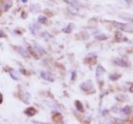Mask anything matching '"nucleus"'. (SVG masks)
I'll return each mask as SVG.
<instances>
[{
  "instance_id": "obj_1",
  "label": "nucleus",
  "mask_w": 133,
  "mask_h": 124,
  "mask_svg": "<svg viewBox=\"0 0 133 124\" xmlns=\"http://www.w3.org/2000/svg\"><path fill=\"white\" fill-rule=\"evenodd\" d=\"M81 89H82V90H84V91H90L91 89H93V84H92V82L91 80H87L86 82H83L80 85Z\"/></svg>"
},
{
  "instance_id": "obj_2",
  "label": "nucleus",
  "mask_w": 133,
  "mask_h": 124,
  "mask_svg": "<svg viewBox=\"0 0 133 124\" xmlns=\"http://www.w3.org/2000/svg\"><path fill=\"white\" fill-rule=\"evenodd\" d=\"M113 62H114V64H116L117 65L121 66V67H128L130 65V64L128 62H127L126 61H124V60H121V59H117Z\"/></svg>"
},
{
  "instance_id": "obj_3",
  "label": "nucleus",
  "mask_w": 133,
  "mask_h": 124,
  "mask_svg": "<svg viewBox=\"0 0 133 124\" xmlns=\"http://www.w3.org/2000/svg\"><path fill=\"white\" fill-rule=\"evenodd\" d=\"M41 76L43 79H44L45 80L47 81H50V82H53L54 81V79L53 77L50 75V74L48 73L47 72H44V71H43V72H41Z\"/></svg>"
},
{
  "instance_id": "obj_4",
  "label": "nucleus",
  "mask_w": 133,
  "mask_h": 124,
  "mask_svg": "<svg viewBox=\"0 0 133 124\" xmlns=\"http://www.w3.org/2000/svg\"><path fill=\"white\" fill-rule=\"evenodd\" d=\"M64 1L66 3H68V4L72 5V7H77V8H78V7H81V3L77 1V0H64Z\"/></svg>"
},
{
  "instance_id": "obj_5",
  "label": "nucleus",
  "mask_w": 133,
  "mask_h": 124,
  "mask_svg": "<svg viewBox=\"0 0 133 124\" xmlns=\"http://www.w3.org/2000/svg\"><path fill=\"white\" fill-rule=\"evenodd\" d=\"M12 5H13V3L11 2L10 0H8V1L4 2L1 5V9L4 10V11H7L9 8H10V7H12Z\"/></svg>"
},
{
  "instance_id": "obj_6",
  "label": "nucleus",
  "mask_w": 133,
  "mask_h": 124,
  "mask_svg": "<svg viewBox=\"0 0 133 124\" xmlns=\"http://www.w3.org/2000/svg\"><path fill=\"white\" fill-rule=\"evenodd\" d=\"M113 24H114V26H115L117 28H119L121 30H122V31H130V30H128L127 28V25H124L122 23H120V22H113Z\"/></svg>"
},
{
  "instance_id": "obj_7",
  "label": "nucleus",
  "mask_w": 133,
  "mask_h": 124,
  "mask_svg": "<svg viewBox=\"0 0 133 124\" xmlns=\"http://www.w3.org/2000/svg\"><path fill=\"white\" fill-rule=\"evenodd\" d=\"M105 71H106L105 69L103 68V67L101 65H97V70H96V73H97V77H100L101 75H102V74H104Z\"/></svg>"
},
{
  "instance_id": "obj_8",
  "label": "nucleus",
  "mask_w": 133,
  "mask_h": 124,
  "mask_svg": "<svg viewBox=\"0 0 133 124\" xmlns=\"http://www.w3.org/2000/svg\"><path fill=\"white\" fill-rule=\"evenodd\" d=\"M36 109L34 108H32V107H30V108H27V109H26L25 111H24V113L25 114H27V115H28V116H33L35 113H36Z\"/></svg>"
},
{
  "instance_id": "obj_9",
  "label": "nucleus",
  "mask_w": 133,
  "mask_h": 124,
  "mask_svg": "<svg viewBox=\"0 0 133 124\" xmlns=\"http://www.w3.org/2000/svg\"><path fill=\"white\" fill-rule=\"evenodd\" d=\"M73 27H74V24L69 23V24L68 25V27H66L65 28L62 29V32H65V33H71L72 31L73 30Z\"/></svg>"
},
{
  "instance_id": "obj_10",
  "label": "nucleus",
  "mask_w": 133,
  "mask_h": 124,
  "mask_svg": "<svg viewBox=\"0 0 133 124\" xmlns=\"http://www.w3.org/2000/svg\"><path fill=\"white\" fill-rule=\"evenodd\" d=\"M10 74L11 76H12L13 79H14V80H19V74H18V72L13 69H11L10 70Z\"/></svg>"
},
{
  "instance_id": "obj_11",
  "label": "nucleus",
  "mask_w": 133,
  "mask_h": 124,
  "mask_svg": "<svg viewBox=\"0 0 133 124\" xmlns=\"http://www.w3.org/2000/svg\"><path fill=\"white\" fill-rule=\"evenodd\" d=\"M75 105H76V108H77V109L80 111V112H84V108H83V105L82 103L80 102V101L78 100H77L76 102H75Z\"/></svg>"
},
{
  "instance_id": "obj_12",
  "label": "nucleus",
  "mask_w": 133,
  "mask_h": 124,
  "mask_svg": "<svg viewBox=\"0 0 133 124\" xmlns=\"http://www.w3.org/2000/svg\"><path fill=\"white\" fill-rule=\"evenodd\" d=\"M18 51L19 52V53H20L21 55H23V56H27V55H28V51L26 50V49H24L23 47L18 46Z\"/></svg>"
},
{
  "instance_id": "obj_13",
  "label": "nucleus",
  "mask_w": 133,
  "mask_h": 124,
  "mask_svg": "<svg viewBox=\"0 0 133 124\" xmlns=\"http://www.w3.org/2000/svg\"><path fill=\"white\" fill-rule=\"evenodd\" d=\"M95 38L97 40H98V41H105V40L107 39L108 37L106 36V35H104V34H99L97 36H96Z\"/></svg>"
},
{
  "instance_id": "obj_14",
  "label": "nucleus",
  "mask_w": 133,
  "mask_h": 124,
  "mask_svg": "<svg viewBox=\"0 0 133 124\" xmlns=\"http://www.w3.org/2000/svg\"><path fill=\"white\" fill-rule=\"evenodd\" d=\"M32 27H30V29H31V31L32 32V33H34V34H35V33H37V32L40 30V26H38V24H36V23L33 24Z\"/></svg>"
},
{
  "instance_id": "obj_15",
  "label": "nucleus",
  "mask_w": 133,
  "mask_h": 124,
  "mask_svg": "<svg viewBox=\"0 0 133 124\" xmlns=\"http://www.w3.org/2000/svg\"><path fill=\"white\" fill-rule=\"evenodd\" d=\"M119 78H121V75H120V74H112L109 76V79L112 81H116Z\"/></svg>"
},
{
  "instance_id": "obj_16",
  "label": "nucleus",
  "mask_w": 133,
  "mask_h": 124,
  "mask_svg": "<svg viewBox=\"0 0 133 124\" xmlns=\"http://www.w3.org/2000/svg\"><path fill=\"white\" fill-rule=\"evenodd\" d=\"M122 112L125 114H130L131 112V108L130 106H126L122 108Z\"/></svg>"
},
{
  "instance_id": "obj_17",
  "label": "nucleus",
  "mask_w": 133,
  "mask_h": 124,
  "mask_svg": "<svg viewBox=\"0 0 133 124\" xmlns=\"http://www.w3.org/2000/svg\"><path fill=\"white\" fill-rule=\"evenodd\" d=\"M38 22L40 23H46L47 22V18L44 16H39L38 17Z\"/></svg>"
},
{
  "instance_id": "obj_18",
  "label": "nucleus",
  "mask_w": 133,
  "mask_h": 124,
  "mask_svg": "<svg viewBox=\"0 0 133 124\" xmlns=\"http://www.w3.org/2000/svg\"><path fill=\"white\" fill-rule=\"evenodd\" d=\"M126 96H124V95H118V96H117L116 97V99H117V100H119L120 102H124V101H126Z\"/></svg>"
},
{
  "instance_id": "obj_19",
  "label": "nucleus",
  "mask_w": 133,
  "mask_h": 124,
  "mask_svg": "<svg viewBox=\"0 0 133 124\" xmlns=\"http://www.w3.org/2000/svg\"><path fill=\"white\" fill-rule=\"evenodd\" d=\"M76 77H77L76 71H72V80H75Z\"/></svg>"
},
{
  "instance_id": "obj_20",
  "label": "nucleus",
  "mask_w": 133,
  "mask_h": 124,
  "mask_svg": "<svg viewBox=\"0 0 133 124\" xmlns=\"http://www.w3.org/2000/svg\"><path fill=\"white\" fill-rule=\"evenodd\" d=\"M124 19H125V20H127V21H129V22H132V23H133V19H131V18L125 17V18H124Z\"/></svg>"
},
{
  "instance_id": "obj_21",
  "label": "nucleus",
  "mask_w": 133,
  "mask_h": 124,
  "mask_svg": "<svg viewBox=\"0 0 133 124\" xmlns=\"http://www.w3.org/2000/svg\"><path fill=\"white\" fill-rule=\"evenodd\" d=\"M2 102H3V95L0 93V103H2Z\"/></svg>"
},
{
  "instance_id": "obj_22",
  "label": "nucleus",
  "mask_w": 133,
  "mask_h": 124,
  "mask_svg": "<svg viewBox=\"0 0 133 124\" xmlns=\"http://www.w3.org/2000/svg\"><path fill=\"white\" fill-rule=\"evenodd\" d=\"M129 91H130L131 93H133V86H131L130 89H129Z\"/></svg>"
},
{
  "instance_id": "obj_23",
  "label": "nucleus",
  "mask_w": 133,
  "mask_h": 124,
  "mask_svg": "<svg viewBox=\"0 0 133 124\" xmlns=\"http://www.w3.org/2000/svg\"><path fill=\"white\" fill-rule=\"evenodd\" d=\"M22 1H23V3H25V2H27V0H22Z\"/></svg>"
}]
</instances>
